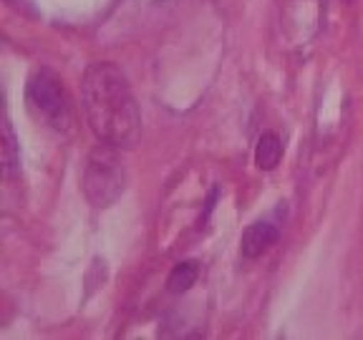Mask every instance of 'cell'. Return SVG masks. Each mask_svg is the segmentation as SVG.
I'll list each match as a JSON object with an SVG mask.
<instances>
[{
    "instance_id": "cell-1",
    "label": "cell",
    "mask_w": 363,
    "mask_h": 340,
    "mask_svg": "<svg viewBox=\"0 0 363 340\" xmlns=\"http://www.w3.org/2000/svg\"><path fill=\"white\" fill-rule=\"evenodd\" d=\"M84 111L91 131L119 149H134L142 139V113L129 81L108 61L91 63L81 81Z\"/></svg>"
},
{
    "instance_id": "cell-2",
    "label": "cell",
    "mask_w": 363,
    "mask_h": 340,
    "mask_svg": "<svg viewBox=\"0 0 363 340\" xmlns=\"http://www.w3.org/2000/svg\"><path fill=\"white\" fill-rule=\"evenodd\" d=\"M26 101L35 119L51 126L58 134H71L74 131V106L68 96L66 86L53 71L40 68L30 76L28 89H26Z\"/></svg>"
},
{
    "instance_id": "cell-3",
    "label": "cell",
    "mask_w": 363,
    "mask_h": 340,
    "mask_svg": "<svg viewBox=\"0 0 363 340\" xmlns=\"http://www.w3.org/2000/svg\"><path fill=\"white\" fill-rule=\"evenodd\" d=\"M126 189V166L119 147L99 144L91 149L84 171V194L94 207H111Z\"/></svg>"
},
{
    "instance_id": "cell-4",
    "label": "cell",
    "mask_w": 363,
    "mask_h": 340,
    "mask_svg": "<svg viewBox=\"0 0 363 340\" xmlns=\"http://www.w3.org/2000/svg\"><path fill=\"white\" fill-rule=\"evenodd\" d=\"M278 237H280L278 227L270 225V222H255V225H250L242 232V247H240L242 249V257L255 260V257L265 255L267 249L278 242Z\"/></svg>"
},
{
    "instance_id": "cell-5",
    "label": "cell",
    "mask_w": 363,
    "mask_h": 340,
    "mask_svg": "<svg viewBox=\"0 0 363 340\" xmlns=\"http://www.w3.org/2000/svg\"><path fill=\"white\" fill-rule=\"evenodd\" d=\"M280 157H283V142H280V136L272 134V131H265V134L257 139L255 164L260 166L262 171H270L280 164Z\"/></svg>"
},
{
    "instance_id": "cell-6",
    "label": "cell",
    "mask_w": 363,
    "mask_h": 340,
    "mask_svg": "<svg viewBox=\"0 0 363 340\" xmlns=\"http://www.w3.org/2000/svg\"><path fill=\"white\" fill-rule=\"evenodd\" d=\"M197 278H199V265H197V262H179V265L169 272V280H167V285H169V293H174V295L187 293V290L197 283Z\"/></svg>"
},
{
    "instance_id": "cell-7",
    "label": "cell",
    "mask_w": 363,
    "mask_h": 340,
    "mask_svg": "<svg viewBox=\"0 0 363 340\" xmlns=\"http://www.w3.org/2000/svg\"><path fill=\"white\" fill-rule=\"evenodd\" d=\"M6 144H3V157H6V176H13V171L18 169V152H16V136H13V126L6 119Z\"/></svg>"
}]
</instances>
